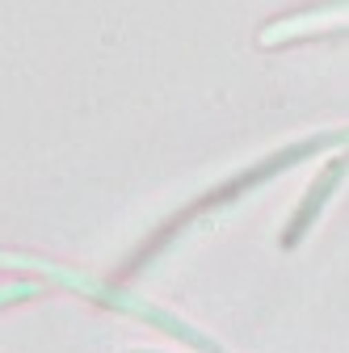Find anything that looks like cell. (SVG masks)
Masks as SVG:
<instances>
[{
	"label": "cell",
	"instance_id": "obj_1",
	"mask_svg": "<svg viewBox=\"0 0 349 353\" xmlns=\"http://www.w3.org/2000/svg\"><path fill=\"white\" fill-rule=\"evenodd\" d=\"M341 168H345V164L337 160V164H332V168L324 172V181H320V185H312V194H308V202H303V210H299V219H295V223H290V232H286V244H295V240L303 236V228H308V223H312V219L320 214V206H324V198H328V190L337 185V176H341Z\"/></svg>",
	"mask_w": 349,
	"mask_h": 353
},
{
	"label": "cell",
	"instance_id": "obj_2",
	"mask_svg": "<svg viewBox=\"0 0 349 353\" xmlns=\"http://www.w3.org/2000/svg\"><path fill=\"white\" fill-rule=\"evenodd\" d=\"M38 286L34 282H13V286H0V307H9V303H21V299H34Z\"/></svg>",
	"mask_w": 349,
	"mask_h": 353
},
{
	"label": "cell",
	"instance_id": "obj_3",
	"mask_svg": "<svg viewBox=\"0 0 349 353\" xmlns=\"http://www.w3.org/2000/svg\"><path fill=\"white\" fill-rule=\"evenodd\" d=\"M130 353H152V349H130Z\"/></svg>",
	"mask_w": 349,
	"mask_h": 353
}]
</instances>
